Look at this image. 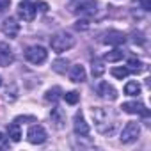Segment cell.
Listing matches in <instances>:
<instances>
[{"label": "cell", "instance_id": "19", "mask_svg": "<svg viewBox=\"0 0 151 151\" xmlns=\"http://www.w3.org/2000/svg\"><path fill=\"white\" fill-rule=\"evenodd\" d=\"M124 57V52L123 50H112V52H109V53H105V60H109V62H117V60H121Z\"/></svg>", "mask_w": 151, "mask_h": 151}, {"label": "cell", "instance_id": "1", "mask_svg": "<svg viewBox=\"0 0 151 151\" xmlns=\"http://www.w3.org/2000/svg\"><path fill=\"white\" fill-rule=\"evenodd\" d=\"M91 116H93V121H94V126L100 133L107 135L114 130L116 126V114L105 107H93L91 109Z\"/></svg>", "mask_w": 151, "mask_h": 151}, {"label": "cell", "instance_id": "4", "mask_svg": "<svg viewBox=\"0 0 151 151\" xmlns=\"http://www.w3.org/2000/svg\"><path fill=\"white\" fill-rule=\"evenodd\" d=\"M46 57H48V52L43 46L36 45V46H29L25 50V59L29 62H32V64H43L46 60Z\"/></svg>", "mask_w": 151, "mask_h": 151}, {"label": "cell", "instance_id": "28", "mask_svg": "<svg viewBox=\"0 0 151 151\" xmlns=\"http://www.w3.org/2000/svg\"><path fill=\"white\" fill-rule=\"evenodd\" d=\"M139 4L144 11H151V0H139Z\"/></svg>", "mask_w": 151, "mask_h": 151}, {"label": "cell", "instance_id": "11", "mask_svg": "<svg viewBox=\"0 0 151 151\" xmlns=\"http://www.w3.org/2000/svg\"><path fill=\"white\" fill-rule=\"evenodd\" d=\"M96 93H98L101 98L110 100V101H114V100L117 98V91H116L109 82H100V84L96 86Z\"/></svg>", "mask_w": 151, "mask_h": 151}, {"label": "cell", "instance_id": "13", "mask_svg": "<svg viewBox=\"0 0 151 151\" xmlns=\"http://www.w3.org/2000/svg\"><path fill=\"white\" fill-rule=\"evenodd\" d=\"M13 60H14V55H13L11 48H9L6 43H0V66L6 68V66H9Z\"/></svg>", "mask_w": 151, "mask_h": 151}, {"label": "cell", "instance_id": "12", "mask_svg": "<svg viewBox=\"0 0 151 151\" xmlns=\"http://www.w3.org/2000/svg\"><path fill=\"white\" fill-rule=\"evenodd\" d=\"M50 119H52V123H53V126H55L57 130H62V128L66 126V114H64V110L59 109V107H53V109H52Z\"/></svg>", "mask_w": 151, "mask_h": 151}, {"label": "cell", "instance_id": "17", "mask_svg": "<svg viewBox=\"0 0 151 151\" xmlns=\"http://www.w3.org/2000/svg\"><path fill=\"white\" fill-rule=\"evenodd\" d=\"M124 94H128V96H139L140 94V86H139V82H128L126 86H124Z\"/></svg>", "mask_w": 151, "mask_h": 151}, {"label": "cell", "instance_id": "5", "mask_svg": "<svg viewBox=\"0 0 151 151\" xmlns=\"http://www.w3.org/2000/svg\"><path fill=\"white\" fill-rule=\"evenodd\" d=\"M46 130L41 126V124H34V126H30L29 128V132H27V139H29V142L30 144H43L45 140H46Z\"/></svg>", "mask_w": 151, "mask_h": 151}, {"label": "cell", "instance_id": "14", "mask_svg": "<svg viewBox=\"0 0 151 151\" xmlns=\"http://www.w3.org/2000/svg\"><path fill=\"white\" fill-rule=\"evenodd\" d=\"M69 80L75 82V84L84 82V80H86V69H84V66L75 64V66L69 69Z\"/></svg>", "mask_w": 151, "mask_h": 151}, {"label": "cell", "instance_id": "29", "mask_svg": "<svg viewBox=\"0 0 151 151\" xmlns=\"http://www.w3.org/2000/svg\"><path fill=\"white\" fill-rule=\"evenodd\" d=\"M9 6H11V0H0V13L9 9Z\"/></svg>", "mask_w": 151, "mask_h": 151}, {"label": "cell", "instance_id": "25", "mask_svg": "<svg viewBox=\"0 0 151 151\" xmlns=\"http://www.w3.org/2000/svg\"><path fill=\"white\" fill-rule=\"evenodd\" d=\"M27 121H30V123H37V119L34 117V116H20V117H16L14 119V123H27Z\"/></svg>", "mask_w": 151, "mask_h": 151}, {"label": "cell", "instance_id": "15", "mask_svg": "<svg viewBox=\"0 0 151 151\" xmlns=\"http://www.w3.org/2000/svg\"><path fill=\"white\" fill-rule=\"evenodd\" d=\"M75 13H80V14H87V13H94L96 11V4L93 0H82V2L77 4V9H73Z\"/></svg>", "mask_w": 151, "mask_h": 151}, {"label": "cell", "instance_id": "8", "mask_svg": "<svg viewBox=\"0 0 151 151\" xmlns=\"http://www.w3.org/2000/svg\"><path fill=\"white\" fill-rule=\"evenodd\" d=\"M18 32H20V23L14 18H6L2 23V34L7 36L9 39H13L18 36Z\"/></svg>", "mask_w": 151, "mask_h": 151}, {"label": "cell", "instance_id": "27", "mask_svg": "<svg viewBox=\"0 0 151 151\" xmlns=\"http://www.w3.org/2000/svg\"><path fill=\"white\" fill-rule=\"evenodd\" d=\"M133 43H135V45H137V43H139V45H144L146 39H144V36H142L140 32H133Z\"/></svg>", "mask_w": 151, "mask_h": 151}, {"label": "cell", "instance_id": "23", "mask_svg": "<svg viewBox=\"0 0 151 151\" xmlns=\"http://www.w3.org/2000/svg\"><path fill=\"white\" fill-rule=\"evenodd\" d=\"M64 100H66V103H69V105H77L78 100H80V94H78L77 91H69V93L64 94Z\"/></svg>", "mask_w": 151, "mask_h": 151}, {"label": "cell", "instance_id": "24", "mask_svg": "<svg viewBox=\"0 0 151 151\" xmlns=\"http://www.w3.org/2000/svg\"><path fill=\"white\" fill-rule=\"evenodd\" d=\"M112 75H114L116 78L123 80V78H126L128 75H130V69H128V68H114V69H112Z\"/></svg>", "mask_w": 151, "mask_h": 151}, {"label": "cell", "instance_id": "7", "mask_svg": "<svg viewBox=\"0 0 151 151\" xmlns=\"http://www.w3.org/2000/svg\"><path fill=\"white\" fill-rule=\"evenodd\" d=\"M73 130H75V133L80 135V137H87V135H89V124L86 123L84 114H82L80 110L75 114V119H73Z\"/></svg>", "mask_w": 151, "mask_h": 151}, {"label": "cell", "instance_id": "21", "mask_svg": "<svg viewBox=\"0 0 151 151\" xmlns=\"http://www.w3.org/2000/svg\"><path fill=\"white\" fill-rule=\"evenodd\" d=\"M128 69H130V73H132V71H135V73H140V71L144 69V64H142L139 59L132 57V59L128 60Z\"/></svg>", "mask_w": 151, "mask_h": 151}, {"label": "cell", "instance_id": "16", "mask_svg": "<svg viewBox=\"0 0 151 151\" xmlns=\"http://www.w3.org/2000/svg\"><path fill=\"white\" fill-rule=\"evenodd\" d=\"M7 135L11 137V140H13V142H18V140L22 139V130H20V124H18V123L9 124V128H7Z\"/></svg>", "mask_w": 151, "mask_h": 151}, {"label": "cell", "instance_id": "18", "mask_svg": "<svg viewBox=\"0 0 151 151\" xmlns=\"http://www.w3.org/2000/svg\"><path fill=\"white\" fill-rule=\"evenodd\" d=\"M60 94H62L60 87H52V89H48V91H46V94H45V100H46V101H52V103H55V101L60 98Z\"/></svg>", "mask_w": 151, "mask_h": 151}, {"label": "cell", "instance_id": "20", "mask_svg": "<svg viewBox=\"0 0 151 151\" xmlns=\"http://www.w3.org/2000/svg\"><path fill=\"white\" fill-rule=\"evenodd\" d=\"M103 73H105V66H103V62L98 60V59H94V60H93V77H94V78H100Z\"/></svg>", "mask_w": 151, "mask_h": 151}, {"label": "cell", "instance_id": "3", "mask_svg": "<svg viewBox=\"0 0 151 151\" xmlns=\"http://www.w3.org/2000/svg\"><path fill=\"white\" fill-rule=\"evenodd\" d=\"M139 133H140L139 123L128 121L126 126H124L123 132H121V142H123V144H132V142H135V140L139 139Z\"/></svg>", "mask_w": 151, "mask_h": 151}, {"label": "cell", "instance_id": "26", "mask_svg": "<svg viewBox=\"0 0 151 151\" xmlns=\"http://www.w3.org/2000/svg\"><path fill=\"white\" fill-rule=\"evenodd\" d=\"M6 147H9V137L0 133V149H6Z\"/></svg>", "mask_w": 151, "mask_h": 151}, {"label": "cell", "instance_id": "30", "mask_svg": "<svg viewBox=\"0 0 151 151\" xmlns=\"http://www.w3.org/2000/svg\"><path fill=\"white\" fill-rule=\"evenodd\" d=\"M34 6H36V11H37V9H39L41 13H46V11H48V4H45V2H37V4H34Z\"/></svg>", "mask_w": 151, "mask_h": 151}, {"label": "cell", "instance_id": "22", "mask_svg": "<svg viewBox=\"0 0 151 151\" xmlns=\"http://www.w3.org/2000/svg\"><path fill=\"white\" fill-rule=\"evenodd\" d=\"M52 68H53V71H57V73H66V69H68V60L66 59H57L53 64H52Z\"/></svg>", "mask_w": 151, "mask_h": 151}, {"label": "cell", "instance_id": "10", "mask_svg": "<svg viewBox=\"0 0 151 151\" xmlns=\"http://www.w3.org/2000/svg\"><path fill=\"white\" fill-rule=\"evenodd\" d=\"M126 41V36L119 30H109L105 36H103V43L105 45H110V46H119Z\"/></svg>", "mask_w": 151, "mask_h": 151}, {"label": "cell", "instance_id": "31", "mask_svg": "<svg viewBox=\"0 0 151 151\" xmlns=\"http://www.w3.org/2000/svg\"><path fill=\"white\" fill-rule=\"evenodd\" d=\"M0 86H2V77H0Z\"/></svg>", "mask_w": 151, "mask_h": 151}, {"label": "cell", "instance_id": "6", "mask_svg": "<svg viewBox=\"0 0 151 151\" xmlns=\"http://www.w3.org/2000/svg\"><path fill=\"white\" fill-rule=\"evenodd\" d=\"M18 14L23 22H32L36 18V6L29 0H23V2L18 6Z\"/></svg>", "mask_w": 151, "mask_h": 151}, {"label": "cell", "instance_id": "9", "mask_svg": "<svg viewBox=\"0 0 151 151\" xmlns=\"http://www.w3.org/2000/svg\"><path fill=\"white\" fill-rule=\"evenodd\" d=\"M121 109H123L124 112H128V114H139V116H142V117H147V116H149V110H147L142 103H139V101H126V103L121 105Z\"/></svg>", "mask_w": 151, "mask_h": 151}, {"label": "cell", "instance_id": "2", "mask_svg": "<svg viewBox=\"0 0 151 151\" xmlns=\"http://www.w3.org/2000/svg\"><path fill=\"white\" fill-rule=\"evenodd\" d=\"M50 46H52L53 52L62 53V52H66V50H69V48L75 46V37L71 34H68V32H59V34L52 36Z\"/></svg>", "mask_w": 151, "mask_h": 151}]
</instances>
